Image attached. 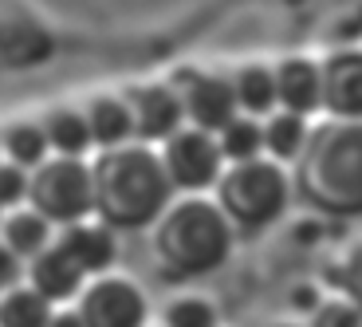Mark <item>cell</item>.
I'll return each mask as SVG.
<instances>
[{"instance_id": "cell-1", "label": "cell", "mask_w": 362, "mask_h": 327, "mask_svg": "<svg viewBox=\"0 0 362 327\" xmlns=\"http://www.w3.org/2000/svg\"><path fill=\"white\" fill-rule=\"evenodd\" d=\"M90 190H95V213L110 229L150 225L162 217V210L173 197L162 158L146 142L103 150L90 162Z\"/></svg>"}, {"instance_id": "cell-2", "label": "cell", "mask_w": 362, "mask_h": 327, "mask_svg": "<svg viewBox=\"0 0 362 327\" xmlns=\"http://www.w3.org/2000/svg\"><path fill=\"white\" fill-rule=\"evenodd\" d=\"M296 190L327 213H362V122L327 118L296 158Z\"/></svg>"}, {"instance_id": "cell-3", "label": "cell", "mask_w": 362, "mask_h": 327, "mask_svg": "<svg viewBox=\"0 0 362 327\" xmlns=\"http://www.w3.org/2000/svg\"><path fill=\"white\" fill-rule=\"evenodd\" d=\"M158 260L181 276H205L217 272L233 253V221L221 213L217 201L185 193L170 201L154 229Z\"/></svg>"}, {"instance_id": "cell-4", "label": "cell", "mask_w": 362, "mask_h": 327, "mask_svg": "<svg viewBox=\"0 0 362 327\" xmlns=\"http://www.w3.org/2000/svg\"><path fill=\"white\" fill-rule=\"evenodd\" d=\"M291 182L280 162L252 158V162H228L217 178V205L233 225L260 229L272 225L288 210Z\"/></svg>"}, {"instance_id": "cell-5", "label": "cell", "mask_w": 362, "mask_h": 327, "mask_svg": "<svg viewBox=\"0 0 362 327\" xmlns=\"http://www.w3.org/2000/svg\"><path fill=\"white\" fill-rule=\"evenodd\" d=\"M28 205L47 217L52 225H75L95 213V190H90L87 158H59L52 154L28 173Z\"/></svg>"}, {"instance_id": "cell-6", "label": "cell", "mask_w": 362, "mask_h": 327, "mask_svg": "<svg viewBox=\"0 0 362 327\" xmlns=\"http://www.w3.org/2000/svg\"><path fill=\"white\" fill-rule=\"evenodd\" d=\"M162 166L165 178L177 193H205L209 185H217L225 158H221L217 134H205L197 127H181L162 142Z\"/></svg>"}, {"instance_id": "cell-7", "label": "cell", "mask_w": 362, "mask_h": 327, "mask_svg": "<svg viewBox=\"0 0 362 327\" xmlns=\"http://www.w3.org/2000/svg\"><path fill=\"white\" fill-rule=\"evenodd\" d=\"M75 300L83 327H146V296L134 280L95 276L90 284H83Z\"/></svg>"}, {"instance_id": "cell-8", "label": "cell", "mask_w": 362, "mask_h": 327, "mask_svg": "<svg viewBox=\"0 0 362 327\" xmlns=\"http://www.w3.org/2000/svg\"><path fill=\"white\" fill-rule=\"evenodd\" d=\"M181 110L189 118V127L205 130V134H217L228 118H236V95H233V79L225 75H197L189 71L177 87Z\"/></svg>"}, {"instance_id": "cell-9", "label": "cell", "mask_w": 362, "mask_h": 327, "mask_svg": "<svg viewBox=\"0 0 362 327\" xmlns=\"http://www.w3.org/2000/svg\"><path fill=\"white\" fill-rule=\"evenodd\" d=\"M323 110L343 122H362V52H339L319 64Z\"/></svg>"}, {"instance_id": "cell-10", "label": "cell", "mask_w": 362, "mask_h": 327, "mask_svg": "<svg viewBox=\"0 0 362 327\" xmlns=\"http://www.w3.org/2000/svg\"><path fill=\"white\" fill-rule=\"evenodd\" d=\"M127 103L130 115H134L138 142H165L185 122V110H181V99L173 87H138Z\"/></svg>"}, {"instance_id": "cell-11", "label": "cell", "mask_w": 362, "mask_h": 327, "mask_svg": "<svg viewBox=\"0 0 362 327\" xmlns=\"http://www.w3.org/2000/svg\"><path fill=\"white\" fill-rule=\"evenodd\" d=\"M55 245L64 248L87 276H107V268L118 256L115 229L103 225V221H75V225H64L59 236H55Z\"/></svg>"}, {"instance_id": "cell-12", "label": "cell", "mask_w": 362, "mask_h": 327, "mask_svg": "<svg viewBox=\"0 0 362 327\" xmlns=\"http://www.w3.org/2000/svg\"><path fill=\"white\" fill-rule=\"evenodd\" d=\"M276 75V110L291 115H315L323 110V71L311 59H284L272 67Z\"/></svg>"}, {"instance_id": "cell-13", "label": "cell", "mask_w": 362, "mask_h": 327, "mask_svg": "<svg viewBox=\"0 0 362 327\" xmlns=\"http://www.w3.org/2000/svg\"><path fill=\"white\" fill-rule=\"evenodd\" d=\"M83 280H87V272H83L79 264L55 245V241L44 248V253H36L32 260H28V284H32L47 304L75 300V296L83 292Z\"/></svg>"}, {"instance_id": "cell-14", "label": "cell", "mask_w": 362, "mask_h": 327, "mask_svg": "<svg viewBox=\"0 0 362 327\" xmlns=\"http://www.w3.org/2000/svg\"><path fill=\"white\" fill-rule=\"evenodd\" d=\"M83 118H87L90 142L99 150H115V146H127L134 138V115H130L127 99H115V95H99L83 107Z\"/></svg>"}, {"instance_id": "cell-15", "label": "cell", "mask_w": 362, "mask_h": 327, "mask_svg": "<svg viewBox=\"0 0 362 327\" xmlns=\"http://www.w3.org/2000/svg\"><path fill=\"white\" fill-rule=\"evenodd\" d=\"M52 221L40 217L32 205H20V210L4 213V225H0V245L8 248L20 260H32L36 253H44L52 245Z\"/></svg>"}, {"instance_id": "cell-16", "label": "cell", "mask_w": 362, "mask_h": 327, "mask_svg": "<svg viewBox=\"0 0 362 327\" xmlns=\"http://www.w3.org/2000/svg\"><path fill=\"white\" fill-rule=\"evenodd\" d=\"M233 95H236V110L252 118H268L276 110V75L264 64H248L233 75Z\"/></svg>"}, {"instance_id": "cell-17", "label": "cell", "mask_w": 362, "mask_h": 327, "mask_svg": "<svg viewBox=\"0 0 362 327\" xmlns=\"http://www.w3.org/2000/svg\"><path fill=\"white\" fill-rule=\"evenodd\" d=\"M308 118L291 110H272L264 118V158L272 162H296L303 142H308Z\"/></svg>"}, {"instance_id": "cell-18", "label": "cell", "mask_w": 362, "mask_h": 327, "mask_svg": "<svg viewBox=\"0 0 362 327\" xmlns=\"http://www.w3.org/2000/svg\"><path fill=\"white\" fill-rule=\"evenodd\" d=\"M40 127H44V134H47L52 154H59V158H87V150L95 146L90 142V130H87L83 110L59 107V110H52Z\"/></svg>"}, {"instance_id": "cell-19", "label": "cell", "mask_w": 362, "mask_h": 327, "mask_svg": "<svg viewBox=\"0 0 362 327\" xmlns=\"http://www.w3.org/2000/svg\"><path fill=\"white\" fill-rule=\"evenodd\" d=\"M217 146H221L225 166L228 162H252V158H264V118H252V115L228 118L225 127L217 130Z\"/></svg>"}, {"instance_id": "cell-20", "label": "cell", "mask_w": 362, "mask_h": 327, "mask_svg": "<svg viewBox=\"0 0 362 327\" xmlns=\"http://www.w3.org/2000/svg\"><path fill=\"white\" fill-rule=\"evenodd\" d=\"M52 304L32 284H12L0 292V327H47Z\"/></svg>"}, {"instance_id": "cell-21", "label": "cell", "mask_w": 362, "mask_h": 327, "mask_svg": "<svg viewBox=\"0 0 362 327\" xmlns=\"http://www.w3.org/2000/svg\"><path fill=\"white\" fill-rule=\"evenodd\" d=\"M47 134L40 122H16V127H8L4 134H0V154H4V162L20 166V170H36L40 162H47Z\"/></svg>"}, {"instance_id": "cell-22", "label": "cell", "mask_w": 362, "mask_h": 327, "mask_svg": "<svg viewBox=\"0 0 362 327\" xmlns=\"http://www.w3.org/2000/svg\"><path fill=\"white\" fill-rule=\"evenodd\" d=\"M162 327H217V308L209 300L185 296V300L165 304L162 311Z\"/></svg>"}, {"instance_id": "cell-23", "label": "cell", "mask_w": 362, "mask_h": 327, "mask_svg": "<svg viewBox=\"0 0 362 327\" xmlns=\"http://www.w3.org/2000/svg\"><path fill=\"white\" fill-rule=\"evenodd\" d=\"M331 284L343 292V300L362 311V245H354L343 260L331 268Z\"/></svg>"}, {"instance_id": "cell-24", "label": "cell", "mask_w": 362, "mask_h": 327, "mask_svg": "<svg viewBox=\"0 0 362 327\" xmlns=\"http://www.w3.org/2000/svg\"><path fill=\"white\" fill-rule=\"evenodd\" d=\"M308 327H362V311L354 308V304H346L343 296H339V300H323L311 311Z\"/></svg>"}, {"instance_id": "cell-25", "label": "cell", "mask_w": 362, "mask_h": 327, "mask_svg": "<svg viewBox=\"0 0 362 327\" xmlns=\"http://www.w3.org/2000/svg\"><path fill=\"white\" fill-rule=\"evenodd\" d=\"M28 205V170L12 162H0V210H20Z\"/></svg>"}, {"instance_id": "cell-26", "label": "cell", "mask_w": 362, "mask_h": 327, "mask_svg": "<svg viewBox=\"0 0 362 327\" xmlns=\"http://www.w3.org/2000/svg\"><path fill=\"white\" fill-rule=\"evenodd\" d=\"M319 304H323V296H319V288L315 284H296V288H291V308L296 311H315Z\"/></svg>"}, {"instance_id": "cell-27", "label": "cell", "mask_w": 362, "mask_h": 327, "mask_svg": "<svg viewBox=\"0 0 362 327\" xmlns=\"http://www.w3.org/2000/svg\"><path fill=\"white\" fill-rule=\"evenodd\" d=\"M12 284H20V256L0 245V288H12Z\"/></svg>"}, {"instance_id": "cell-28", "label": "cell", "mask_w": 362, "mask_h": 327, "mask_svg": "<svg viewBox=\"0 0 362 327\" xmlns=\"http://www.w3.org/2000/svg\"><path fill=\"white\" fill-rule=\"evenodd\" d=\"M47 327H83V319H79V311H52V319H47Z\"/></svg>"}, {"instance_id": "cell-29", "label": "cell", "mask_w": 362, "mask_h": 327, "mask_svg": "<svg viewBox=\"0 0 362 327\" xmlns=\"http://www.w3.org/2000/svg\"><path fill=\"white\" fill-rule=\"evenodd\" d=\"M0 225H4V210H0Z\"/></svg>"}, {"instance_id": "cell-30", "label": "cell", "mask_w": 362, "mask_h": 327, "mask_svg": "<svg viewBox=\"0 0 362 327\" xmlns=\"http://www.w3.org/2000/svg\"><path fill=\"white\" fill-rule=\"evenodd\" d=\"M276 327H291V323H276Z\"/></svg>"}, {"instance_id": "cell-31", "label": "cell", "mask_w": 362, "mask_h": 327, "mask_svg": "<svg viewBox=\"0 0 362 327\" xmlns=\"http://www.w3.org/2000/svg\"><path fill=\"white\" fill-rule=\"evenodd\" d=\"M0 162H4V154H0Z\"/></svg>"}, {"instance_id": "cell-32", "label": "cell", "mask_w": 362, "mask_h": 327, "mask_svg": "<svg viewBox=\"0 0 362 327\" xmlns=\"http://www.w3.org/2000/svg\"><path fill=\"white\" fill-rule=\"evenodd\" d=\"M0 292H4V288H0Z\"/></svg>"}]
</instances>
